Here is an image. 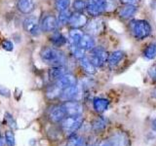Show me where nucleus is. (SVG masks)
I'll list each match as a JSON object with an SVG mask.
<instances>
[{
    "mask_svg": "<svg viewBox=\"0 0 156 146\" xmlns=\"http://www.w3.org/2000/svg\"><path fill=\"white\" fill-rule=\"evenodd\" d=\"M40 57L44 62L53 66L63 65L66 61L65 55L58 49L52 47L43 48L40 52Z\"/></svg>",
    "mask_w": 156,
    "mask_h": 146,
    "instance_id": "obj_1",
    "label": "nucleus"
},
{
    "mask_svg": "<svg viewBox=\"0 0 156 146\" xmlns=\"http://www.w3.org/2000/svg\"><path fill=\"white\" fill-rule=\"evenodd\" d=\"M130 30L136 39H144L151 33L150 24L144 19H134L130 23Z\"/></svg>",
    "mask_w": 156,
    "mask_h": 146,
    "instance_id": "obj_2",
    "label": "nucleus"
},
{
    "mask_svg": "<svg viewBox=\"0 0 156 146\" xmlns=\"http://www.w3.org/2000/svg\"><path fill=\"white\" fill-rule=\"evenodd\" d=\"M83 124V118L81 115L67 116L62 121V130L66 135H72L81 128Z\"/></svg>",
    "mask_w": 156,
    "mask_h": 146,
    "instance_id": "obj_3",
    "label": "nucleus"
},
{
    "mask_svg": "<svg viewBox=\"0 0 156 146\" xmlns=\"http://www.w3.org/2000/svg\"><path fill=\"white\" fill-rule=\"evenodd\" d=\"M107 6V0H87L86 9L92 17H98L105 12Z\"/></svg>",
    "mask_w": 156,
    "mask_h": 146,
    "instance_id": "obj_4",
    "label": "nucleus"
},
{
    "mask_svg": "<svg viewBox=\"0 0 156 146\" xmlns=\"http://www.w3.org/2000/svg\"><path fill=\"white\" fill-rule=\"evenodd\" d=\"M108 54L105 50L104 48L101 47H95L92 50L91 56H90V61L96 67H101L104 65V63L107 61L108 58Z\"/></svg>",
    "mask_w": 156,
    "mask_h": 146,
    "instance_id": "obj_5",
    "label": "nucleus"
},
{
    "mask_svg": "<svg viewBox=\"0 0 156 146\" xmlns=\"http://www.w3.org/2000/svg\"><path fill=\"white\" fill-rule=\"evenodd\" d=\"M23 28L28 34L33 36H36L40 32V27H39V23L37 18L30 16L27 17L26 19L23 21Z\"/></svg>",
    "mask_w": 156,
    "mask_h": 146,
    "instance_id": "obj_6",
    "label": "nucleus"
},
{
    "mask_svg": "<svg viewBox=\"0 0 156 146\" xmlns=\"http://www.w3.org/2000/svg\"><path fill=\"white\" fill-rule=\"evenodd\" d=\"M66 112L63 105H54L52 106L50 110H49V119H50L54 123H58V122H62L66 118Z\"/></svg>",
    "mask_w": 156,
    "mask_h": 146,
    "instance_id": "obj_7",
    "label": "nucleus"
},
{
    "mask_svg": "<svg viewBox=\"0 0 156 146\" xmlns=\"http://www.w3.org/2000/svg\"><path fill=\"white\" fill-rule=\"evenodd\" d=\"M62 105L65 107L67 116L82 115L83 106L80 102H78L76 100H69V101H65V103Z\"/></svg>",
    "mask_w": 156,
    "mask_h": 146,
    "instance_id": "obj_8",
    "label": "nucleus"
},
{
    "mask_svg": "<svg viewBox=\"0 0 156 146\" xmlns=\"http://www.w3.org/2000/svg\"><path fill=\"white\" fill-rule=\"evenodd\" d=\"M78 96H79V88L77 87V85H74L62 89L60 99L62 101H69V100H76Z\"/></svg>",
    "mask_w": 156,
    "mask_h": 146,
    "instance_id": "obj_9",
    "label": "nucleus"
},
{
    "mask_svg": "<svg viewBox=\"0 0 156 146\" xmlns=\"http://www.w3.org/2000/svg\"><path fill=\"white\" fill-rule=\"evenodd\" d=\"M109 142L112 146H129L130 140L128 135L122 131H116L110 136Z\"/></svg>",
    "mask_w": 156,
    "mask_h": 146,
    "instance_id": "obj_10",
    "label": "nucleus"
},
{
    "mask_svg": "<svg viewBox=\"0 0 156 146\" xmlns=\"http://www.w3.org/2000/svg\"><path fill=\"white\" fill-rule=\"evenodd\" d=\"M58 19L54 16H52V15L45 16L41 21V28L43 31H46V32L55 31L58 28Z\"/></svg>",
    "mask_w": 156,
    "mask_h": 146,
    "instance_id": "obj_11",
    "label": "nucleus"
},
{
    "mask_svg": "<svg viewBox=\"0 0 156 146\" xmlns=\"http://www.w3.org/2000/svg\"><path fill=\"white\" fill-rule=\"evenodd\" d=\"M68 23H69L73 28L83 27L87 24V17L85 15H83L81 12H74L71 14Z\"/></svg>",
    "mask_w": 156,
    "mask_h": 146,
    "instance_id": "obj_12",
    "label": "nucleus"
},
{
    "mask_svg": "<svg viewBox=\"0 0 156 146\" xmlns=\"http://www.w3.org/2000/svg\"><path fill=\"white\" fill-rule=\"evenodd\" d=\"M104 22L99 19H94L87 23V31L92 35H98L104 30Z\"/></svg>",
    "mask_w": 156,
    "mask_h": 146,
    "instance_id": "obj_13",
    "label": "nucleus"
},
{
    "mask_svg": "<svg viewBox=\"0 0 156 146\" xmlns=\"http://www.w3.org/2000/svg\"><path fill=\"white\" fill-rule=\"evenodd\" d=\"M56 84L62 90V89H65V88L77 85V79L74 75L69 74V73H66V74H65L62 78L57 80Z\"/></svg>",
    "mask_w": 156,
    "mask_h": 146,
    "instance_id": "obj_14",
    "label": "nucleus"
},
{
    "mask_svg": "<svg viewBox=\"0 0 156 146\" xmlns=\"http://www.w3.org/2000/svg\"><path fill=\"white\" fill-rule=\"evenodd\" d=\"M93 106L94 109L98 113H102L105 112L109 106V100L106 99H102V97H97L93 101Z\"/></svg>",
    "mask_w": 156,
    "mask_h": 146,
    "instance_id": "obj_15",
    "label": "nucleus"
},
{
    "mask_svg": "<svg viewBox=\"0 0 156 146\" xmlns=\"http://www.w3.org/2000/svg\"><path fill=\"white\" fill-rule=\"evenodd\" d=\"M125 54L122 51H115L113 53H111L108 56L107 58V62H108V65L110 67H115L119 64V62L122 61V60L124 58Z\"/></svg>",
    "mask_w": 156,
    "mask_h": 146,
    "instance_id": "obj_16",
    "label": "nucleus"
},
{
    "mask_svg": "<svg viewBox=\"0 0 156 146\" xmlns=\"http://www.w3.org/2000/svg\"><path fill=\"white\" fill-rule=\"evenodd\" d=\"M18 10L23 14H29L34 7L33 0H19L17 4Z\"/></svg>",
    "mask_w": 156,
    "mask_h": 146,
    "instance_id": "obj_17",
    "label": "nucleus"
},
{
    "mask_svg": "<svg viewBox=\"0 0 156 146\" xmlns=\"http://www.w3.org/2000/svg\"><path fill=\"white\" fill-rule=\"evenodd\" d=\"M66 74V69L65 66L58 65V66H53L50 70H49V77L52 80H58L63 75Z\"/></svg>",
    "mask_w": 156,
    "mask_h": 146,
    "instance_id": "obj_18",
    "label": "nucleus"
},
{
    "mask_svg": "<svg viewBox=\"0 0 156 146\" xmlns=\"http://www.w3.org/2000/svg\"><path fill=\"white\" fill-rule=\"evenodd\" d=\"M78 46L81 47L82 49H84L85 51H92L95 48V41L90 35L88 34H84L80 40Z\"/></svg>",
    "mask_w": 156,
    "mask_h": 146,
    "instance_id": "obj_19",
    "label": "nucleus"
},
{
    "mask_svg": "<svg viewBox=\"0 0 156 146\" xmlns=\"http://www.w3.org/2000/svg\"><path fill=\"white\" fill-rule=\"evenodd\" d=\"M84 33H83L79 28H73L69 31V35H68V38H69V42L71 43L72 46H76L79 44L80 40L82 39Z\"/></svg>",
    "mask_w": 156,
    "mask_h": 146,
    "instance_id": "obj_20",
    "label": "nucleus"
},
{
    "mask_svg": "<svg viewBox=\"0 0 156 146\" xmlns=\"http://www.w3.org/2000/svg\"><path fill=\"white\" fill-rule=\"evenodd\" d=\"M136 12V8L135 5L133 4H126V6H124L120 10V17L123 18L125 19H131L132 17L134 16Z\"/></svg>",
    "mask_w": 156,
    "mask_h": 146,
    "instance_id": "obj_21",
    "label": "nucleus"
},
{
    "mask_svg": "<svg viewBox=\"0 0 156 146\" xmlns=\"http://www.w3.org/2000/svg\"><path fill=\"white\" fill-rule=\"evenodd\" d=\"M80 65L83 68V70L85 72L89 73V74H94L96 72V66L93 64L92 61H90V58L88 57H83L82 60H80Z\"/></svg>",
    "mask_w": 156,
    "mask_h": 146,
    "instance_id": "obj_22",
    "label": "nucleus"
},
{
    "mask_svg": "<svg viewBox=\"0 0 156 146\" xmlns=\"http://www.w3.org/2000/svg\"><path fill=\"white\" fill-rule=\"evenodd\" d=\"M107 125V119L105 117H99L97 118L94 122H93V130L97 133H100V131L104 130L105 129V127Z\"/></svg>",
    "mask_w": 156,
    "mask_h": 146,
    "instance_id": "obj_23",
    "label": "nucleus"
},
{
    "mask_svg": "<svg viewBox=\"0 0 156 146\" xmlns=\"http://www.w3.org/2000/svg\"><path fill=\"white\" fill-rule=\"evenodd\" d=\"M66 146H86L84 137L79 135H70L69 140L67 141Z\"/></svg>",
    "mask_w": 156,
    "mask_h": 146,
    "instance_id": "obj_24",
    "label": "nucleus"
},
{
    "mask_svg": "<svg viewBox=\"0 0 156 146\" xmlns=\"http://www.w3.org/2000/svg\"><path fill=\"white\" fill-rule=\"evenodd\" d=\"M144 57L146 60H153L156 57V44L152 43L145 48V50L144 51Z\"/></svg>",
    "mask_w": 156,
    "mask_h": 146,
    "instance_id": "obj_25",
    "label": "nucleus"
},
{
    "mask_svg": "<svg viewBox=\"0 0 156 146\" xmlns=\"http://www.w3.org/2000/svg\"><path fill=\"white\" fill-rule=\"evenodd\" d=\"M51 42L55 45L56 47H61L63 44H66V39L65 38V36L61 34L60 32H55L51 36Z\"/></svg>",
    "mask_w": 156,
    "mask_h": 146,
    "instance_id": "obj_26",
    "label": "nucleus"
},
{
    "mask_svg": "<svg viewBox=\"0 0 156 146\" xmlns=\"http://www.w3.org/2000/svg\"><path fill=\"white\" fill-rule=\"evenodd\" d=\"M62 89L58 87L57 84L54 85L52 87H50L47 91V96L49 99H56V97H60L61 96V92H62Z\"/></svg>",
    "mask_w": 156,
    "mask_h": 146,
    "instance_id": "obj_27",
    "label": "nucleus"
},
{
    "mask_svg": "<svg viewBox=\"0 0 156 146\" xmlns=\"http://www.w3.org/2000/svg\"><path fill=\"white\" fill-rule=\"evenodd\" d=\"M71 51H72V54L73 56H74L77 60H82L83 57H85V50L84 49H82L81 47H79L78 45L76 46H72L71 48Z\"/></svg>",
    "mask_w": 156,
    "mask_h": 146,
    "instance_id": "obj_28",
    "label": "nucleus"
},
{
    "mask_svg": "<svg viewBox=\"0 0 156 146\" xmlns=\"http://www.w3.org/2000/svg\"><path fill=\"white\" fill-rule=\"evenodd\" d=\"M71 14L67 11V10H65V11H62L60 12V15H58V23L61 24H66L69 22V19H70Z\"/></svg>",
    "mask_w": 156,
    "mask_h": 146,
    "instance_id": "obj_29",
    "label": "nucleus"
},
{
    "mask_svg": "<svg viewBox=\"0 0 156 146\" xmlns=\"http://www.w3.org/2000/svg\"><path fill=\"white\" fill-rule=\"evenodd\" d=\"M70 0H56V7L60 12L67 10L69 6Z\"/></svg>",
    "mask_w": 156,
    "mask_h": 146,
    "instance_id": "obj_30",
    "label": "nucleus"
},
{
    "mask_svg": "<svg viewBox=\"0 0 156 146\" xmlns=\"http://www.w3.org/2000/svg\"><path fill=\"white\" fill-rule=\"evenodd\" d=\"M86 5L87 2H85L84 0H75L73 2V8H74L75 12H82L86 8Z\"/></svg>",
    "mask_w": 156,
    "mask_h": 146,
    "instance_id": "obj_31",
    "label": "nucleus"
},
{
    "mask_svg": "<svg viewBox=\"0 0 156 146\" xmlns=\"http://www.w3.org/2000/svg\"><path fill=\"white\" fill-rule=\"evenodd\" d=\"M5 140H6V143L8 146H15V135L12 131H7L6 135H5Z\"/></svg>",
    "mask_w": 156,
    "mask_h": 146,
    "instance_id": "obj_32",
    "label": "nucleus"
},
{
    "mask_svg": "<svg viewBox=\"0 0 156 146\" xmlns=\"http://www.w3.org/2000/svg\"><path fill=\"white\" fill-rule=\"evenodd\" d=\"M2 48L4 49V50H6L8 52H11L13 49H14V45L13 43L10 41V40H4L1 44Z\"/></svg>",
    "mask_w": 156,
    "mask_h": 146,
    "instance_id": "obj_33",
    "label": "nucleus"
},
{
    "mask_svg": "<svg viewBox=\"0 0 156 146\" xmlns=\"http://www.w3.org/2000/svg\"><path fill=\"white\" fill-rule=\"evenodd\" d=\"M148 75L151 79L156 81V64H153L148 69Z\"/></svg>",
    "mask_w": 156,
    "mask_h": 146,
    "instance_id": "obj_34",
    "label": "nucleus"
},
{
    "mask_svg": "<svg viewBox=\"0 0 156 146\" xmlns=\"http://www.w3.org/2000/svg\"><path fill=\"white\" fill-rule=\"evenodd\" d=\"M6 120H7V122H8V125L11 127V128H16V122H15V120H14V118L13 117L10 115V114H6Z\"/></svg>",
    "mask_w": 156,
    "mask_h": 146,
    "instance_id": "obj_35",
    "label": "nucleus"
},
{
    "mask_svg": "<svg viewBox=\"0 0 156 146\" xmlns=\"http://www.w3.org/2000/svg\"><path fill=\"white\" fill-rule=\"evenodd\" d=\"M9 90H7L6 88H4V87H2V86H0V94L1 95H3V96H9Z\"/></svg>",
    "mask_w": 156,
    "mask_h": 146,
    "instance_id": "obj_36",
    "label": "nucleus"
},
{
    "mask_svg": "<svg viewBox=\"0 0 156 146\" xmlns=\"http://www.w3.org/2000/svg\"><path fill=\"white\" fill-rule=\"evenodd\" d=\"M151 128H152V130L154 131H156V118L152 120V122H151Z\"/></svg>",
    "mask_w": 156,
    "mask_h": 146,
    "instance_id": "obj_37",
    "label": "nucleus"
},
{
    "mask_svg": "<svg viewBox=\"0 0 156 146\" xmlns=\"http://www.w3.org/2000/svg\"><path fill=\"white\" fill-rule=\"evenodd\" d=\"M136 1H138V0H122V2H124L126 4H134Z\"/></svg>",
    "mask_w": 156,
    "mask_h": 146,
    "instance_id": "obj_38",
    "label": "nucleus"
},
{
    "mask_svg": "<svg viewBox=\"0 0 156 146\" xmlns=\"http://www.w3.org/2000/svg\"><path fill=\"white\" fill-rule=\"evenodd\" d=\"M101 146H112V145H111V143L109 142V141H105V142H104Z\"/></svg>",
    "mask_w": 156,
    "mask_h": 146,
    "instance_id": "obj_39",
    "label": "nucleus"
},
{
    "mask_svg": "<svg viewBox=\"0 0 156 146\" xmlns=\"http://www.w3.org/2000/svg\"><path fill=\"white\" fill-rule=\"evenodd\" d=\"M3 144H4V141H3V138H2L1 134H0V146H3Z\"/></svg>",
    "mask_w": 156,
    "mask_h": 146,
    "instance_id": "obj_40",
    "label": "nucleus"
},
{
    "mask_svg": "<svg viewBox=\"0 0 156 146\" xmlns=\"http://www.w3.org/2000/svg\"><path fill=\"white\" fill-rule=\"evenodd\" d=\"M153 96H155V99H156V90H155V91L153 92Z\"/></svg>",
    "mask_w": 156,
    "mask_h": 146,
    "instance_id": "obj_41",
    "label": "nucleus"
},
{
    "mask_svg": "<svg viewBox=\"0 0 156 146\" xmlns=\"http://www.w3.org/2000/svg\"><path fill=\"white\" fill-rule=\"evenodd\" d=\"M88 146H95V145H88Z\"/></svg>",
    "mask_w": 156,
    "mask_h": 146,
    "instance_id": "obj_42",
    "label": "nucleus"
}]
</instances>
